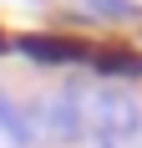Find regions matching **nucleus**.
I'll use <instances>...</instances> for the list:
<instances>
[{
  "label": "nucleus",
  "instance_id": "1",
  "mask_svg": "<svg viewBox=\"0 0 142 148\" xmlns=\"http://www.w3.org/2000/svg\"><path fill=\"white\" fill-rule=\"evenodd\" d=\"M76 107H81V128L86 138H101V143H122L142 128V112L127 92L117 87H91V92H76Z\"/></svg>",
  "mask_w": 142,
  "mask_h": 148
},
{
  "label": "nucleus",
  "instance_id": "2",
  "mask_svg": "<svg viewBox=\"0 0 142 148\" xmlns=\"http://www.w3.org/2000/svg\"><path fill=\"white\" fill-rule=\"evenodd\" d=\"M26 133H30V143H51V148L81 143L86 128H81L76 92H51V97H36V102L26 107Z\"/></svg>",
  "mask_w": 142,
  "mask_h": 148
},
{
  "label": "nucleus",
  "instance_id": "3",
  "mask_svg": "<svg viewBox=\"0 0 142 148\" xmlns=\"http://www.w3.org/2000/svg\"><path fill=\"white\" fill-rule=\"evenodd\" d=\"M20 51L30 61H41V66H66V61H86L91 56L81 41H61V36H20Z\"/></svg>",
  "mask_w": 142,
  "mask_h": 148
},
{
  "label": "nucleus",
  "instance_id": "4",
  "mask_svg": "<svg viewBox=\"0 0 142 148\" xmlns=\"http://www.w3.org/2000/svg\"><path fill=\"white\" fill-rule=\"evenodd\" d=\"M0 133H10V143H15V148H30V133H26V112H15L5 92H0Z\"/></svg>",
  "mask_w": 142,
  "mask_h": 148
},
{
  "label": "nucleus",
  "instance_id": "5",
  "mask_svg": "<svg viewBox=\"0 0 142 148\" xmlns=\"http://www.w3.org/2000/svg\"><path fill=\"white\" fill-rule=\"evenodd\" d=\"M97 66H101V72H127V77H142V56H132V51H107Z\"/></svg>",
  "mask_w": 142,
  "mask_h": 148
},
{
  "label": "nucleus",
  "instance_id": "6",
  "mask_svg": "<svg viewBox=\"0 0 142 148\" xmlns=\"http://www.w3.org/2000/svg\"><path fill=\"white\" fill-rule=\"evenodd\" d=\"M0 46H5V36H0Z\"/></svg>",
  "mask_w": 142,
  "mask_h": 148
}]
</instances>
